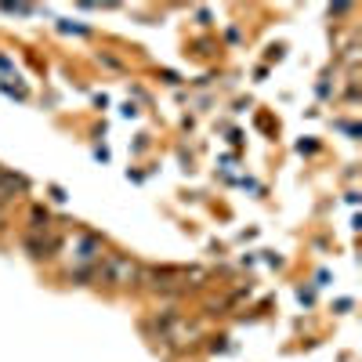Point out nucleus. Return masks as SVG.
I'll return each instance as SVG.
<instances>
[{
	"instance_id": "nucleus-1",
	"label": "nucleus",
	"mask_w": 362,
	"mask_h": 362,
	"mask_svg": "<svg viewBox=\"0 0 362 362\" xmlns=\"http://www.w3.org/2000/svg\"><path fill=\"white\" fill-rule=\"evenodd\" d=\"M98 276L106 282H116V287H127V282L138 279V265L127 261V257H106V265L98 261Z\"/></svg>"
},
{
	"instance_id": "nucleus-2",
	"label": "nucleus",
	"mask_w": 362,
	"mask_h": 362,
	"mask_svg": "<svg viewBox=\"0 0 362 362\" xmlns=\"http://www.w3.org/2000/svg\"><path fill=\"white\" fill-rule=\"evenodd\" d=\"M0 221H4V203H0Z\"/></svg>"
}]
</instances>
